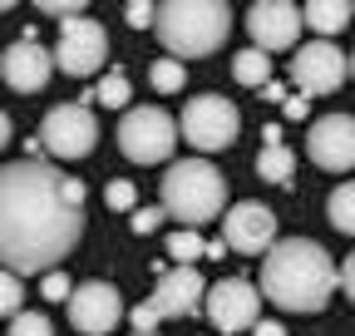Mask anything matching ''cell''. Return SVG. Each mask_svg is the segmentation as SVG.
I'll return each instance as SVG.
<instances>
[{"instance_id":"17","label":"cell","mask_w":355,"mask_h":336,"mask_svg":"<svg viewBox=\"0 0 355 336\" xmlns=\"http://www.w3.org/2000/svg\"><path fill=\"white\" fill-rule=\"evenodd\" d=\"M301 15L316 35H336L355 20V6H345V0H311V6H301Z\"/></svg>"},{"instance_id":"13","label":"cell","mask_w":355,"mask_h":336,"mask_svg":"<svg viewBox=\"0 0 355 336\" xmlns=\"http://www.w3.org/2000/svg\"><path fill=\"white\" fill-rule=\"evenodd\" d=\"M350 74V60L331 45V40H316V45H301V55L291 60V79L301 84V94H331L340 90Z\"/></svg>"},{"instance_id":"29","label":"cell","mask_w":355,"mask_h":336,"mask_svg":"<svg viewBox=\"0 0 355 336\" xmlns=\"http://www.w3.org/2000/svg\"><path fill=\"white\" fill-rule=\"evenodd\" d=\"M123 15H128V25H133V30H144V25H153V30H158V6H148V0H133Z\"/></svg>"},{"instance_id":"36","label":"cell","mask_w":355,"mask_h":336,"mask_svg":"<svg viewBox=\"0 0 355 336\" xmlns=\"http://www.w3.org/2000/svg\"><path fill=\"white\" fill-rule=\"evenodd\" d=\"M350 74H355V55H350Z\"/></svg>"},{"instance_id":"2","label":"cell","mask_w":355,"mask_h":336,"mask_svg":"<svg viewBox=\"0 0 355 336\" xmlns=\"http://www.w3.org/2000/svg\"><path fill=\"white\" fill-rule=\"evenodd\" d=\"M340 272L331 252L311 237H282L261 258V297L277 302L282 312H321L331 302Z\"/></svg>"},{"instance_id":"20","label":"cell","mask_w":355,"mask_h":336,"mask_svg":"<svg viewBox=\"0 0 355 336\" xmlns=\"http://www.w3.org/2000/svg\"><path fill=\"white\" fill-rule=\"evenodd\" d=\"M168 258H178V267H193L198 258H207V242L193 228H178V233H168Z\"/></svg>"},{"instance_id":"32","label":"cell","mask_w":355,"mask_h":336,"mask_svg":"<svg viewBox=\"0 0 355 336\" xmlns=\"http://www.w3.org/2000/svg\"><path fill=\"white\" fill-rule=\"evenodd\" d=\"M282 109H286V119H306V114H311V99H306V94H296V99H286Z\"/></svg>"},{"instance_id":"28","label":"cell","mask_w":355,"mask_h":336,"mask_svg":"<svg viewBox=\"0 0 355 336\" xmlns=\"http://www.w3.org/2000/svg\"><path fill=\"white\" fill-rule=\"evenodd\" d=\"M163 218H168L163 208H139V213L128 218V228L139 233V237H148V233H158V223H163Z\"/></svg>"},{"instance_id":"15","label":"cell","mask_w":355,"mask_h":336,"mask_svg":"<svg viewBox=\"0 0 355 336\" xmlns=\"http://www.w3.org/2000/svg\"><path fill=\"white\" fill-rule=\"evenodd\" d=\"M0 69H6V84H10L15 94H35V90L50 84V74H55L60 65H55V50H44L35 35H25V40H15V45L6 50Z\"/></svg>"},{"instance_id":"4","label":"cell","mask_w":355,"mask_h":336,"mask_svg":"<svg viewBox=\"0 0 355 336\" xmlns=\"http://www.w3.org/2000/svg\"><path fill=\"white\" fill-rule=\"evenodd\" d=\"M227 203V178L207 158H183L163 174V213L198 233V223H212Z\"/></svg>"},{"instance_id":"27","label":"cell","mask_w":355,"mask_h":336,"mask_svg":"<svg viewBox=\"0 0 355 336\" xmlns=\"http://www.w3.org/2000/svg\"><path fill=\"white\" fill-rule=\"evenodd\" d=\"M0 307H6L10 321L20 317V277H15V272H6V282H0Z\"/></svg>"},{"instance_id":"7","label":"cell","mask_w":355,"mask_h":336,"mask_svg":"<svg viewBox=\"0 0 355 336\" xmlns=\"http://www.w3.org/2000/svg\"><path fill=\"white\" fill-rule=\"evenodd\" d=\"M94 139H99V124H94V109L89 104H55L40 124V149L60 163L94 153Z\"/></svg>"},{"instance_id":"35","label":"cell","mask_w":355,"mask_h":336,"mask_svg":"<svg viewBox=\"0 0 355 336\" xmlns=\"http://www.w3.org/2000/svg\"><path fill=\"white\" fill-rule=\"evenodd\" d=\"M133 336H158V331H133Z\"/></svg>"},{"instance_id":"9","label":"cell","mask_w":355,"mask_h":336,"mask_svg":"<svg viewBox=\"0 0 355 336\" xmlns=\"http://www.w3.org/2000/svg\"><path fill=\"white\" fill-rule=\"evenodd\" d=\"M222 242L247 258H266L282 237H277V213L266 203H232V213L222 218Z\"/></svg>"},{"instance_id":"33","label":"cell","mask_w":355,"mask_h":336,"mask_svg":"<svg viewBox=\"0 0 355 336\" xmlns=\"http://www.w3.org/2000/svg\"><path fill=\"white\" fill-rule=\"evenodd\" d=\"M340 282H345V292H350V302H355V252L345 258V267H340Z\"/></svg>"},{"instance_id":"22","label":"cell","mask_w":355,"mask_h":336,"mask_svg":"<svg viewBox=\"0 0 355 336\" xmlns=\"http://www.w3.org/2000/svg\"><path fill=\"white\" fill-rule=\"evenodd\" d=\"M148 79H153V90H158V94H178V90L188 84V69H183V60H153Z\"/></svg>"},{"instance_id":"34","label":"cell","mask_w":355,"mask_h":336,"mask_svg":"<svg viewBox=\"0 0 355 336\" xmlns=\"http://www.w3.org/2000/svg\"><path fill=\"white\" fill-rule=\"evenodd\" d=\"M252 336H286V331H282L277 321H257V331H252Z\"/></svg>"},{"instance_id":"3","label":"cell","mask_w":355,"mask_h":336,"mask_svg":"<svg viewBox=\"0 0 355 336\" xmlns=\"http://www.w3.org/2000/svg\"><path fill=\"white\" fill-rule=\"evenodd\" d=\"M232 35V10L222 0H168L158 6V40L173 60L212 55Z\"/></svg>"},{"instance_id":"19","label":"cell","mask_w":355,"mask_h":336,"mask_svg":"<svg viewBox=\"0 0 355 336\" xmlns=\"http://www.w3.org/2000/svg\"><path fill=\"white\" fill-rule=\"evenodd\" d=\"M291 174H296V153H291L286 144H272V149L257 153V178H266V183H291Z\"/></svg>"},{"instance_id":"16","label":"cell","mask_w":355,"mask_h":336,"mask_svg":"<svg viewBox=\"0 0 355 336\" xmlns=\"http://www.w3.org/2000/svg\"><path fill=\"white\" fill-rule=\"evenodd\" d=\"M207 282H202V272L198 267H173V272H163L158 277V287H153V312L158 317H193L198 307H207Z\"/></svg>"},{"instance_id":"5","label":"cell","mask_w":355,"mask_h":336,"mask_svg":"<svg viewBox=\"0 0 355 336\" xmlns=\"http://www.w3.org/2000/svg\"><path fill=\"white\" fill-rule=\"evenodd\" d=\"M178 124L173 114H163L158 104H144V109H128L119 119V149L133 158V163H163L178 144Z\"/></svg>"},{"instance_id":"11","label":"cell","mask_w":355,"mask_h":336,"mask_svg":"<svg viewBox=\"0 0 355 336\" xmlns=\"http://www.w3.org/2000/svg\"><path fill=\"white\" fill-rule=\"evenodd\" d=\"M306 153H311L316 168H326V174L355 168V119L350 114H321L316 124H311Z\"/></svg>"},{"instance_id":"14","label":"cell","mask_w":355,"mask_h":336,"mask_svg":"<svg viewBox=\"0 0 355 336\" xmlns=\"http://www.w3.org/2000/svg\"><path fill=\"white\" fill-rule=\"evenodd\" d=\"M306 15L296 6H286V0H257V6L247 10V30L257 40V50H291L296 45V35H301Z\"/></svg>"},{"instance_id":"10","label":"cell","mask_w":355,"mask_h":336,"mask_svg":"<svg viewBox=\"0 0 355 336\" xmlns=\"http://www.w3.org/2000/svg\"><path fill=\"white\" fill-rule=\"evenodd\" d=\"M257 312H261V292L247 277H227L207 292V317L222 336L232 331H257Z\"/></svg>"},{"instance_id":"8","label":"cell","mask_w":355,"mask_h":336,"mask_svg":"<svg viewBox=\"0 0 355 336\" xmlns=\"http://www.w3.org/2000/svg\"><path fill=\"white\" fill-rule=\"evenodd\" d=\"M109 60V30L89 15H74V20H60V40H55V65L69 74V79H89L99 74Z\"/></svg>"},{"instance_id":"24","label":"cell","mask_w":355,"mask_h":336,"mask_svg":"<svg viewBox=\"0 0 355 336\" xmlns=\"http://www.w3.org/2000/svg\"><path fill=\"white\" fill-rule=\"evenodd\" d=\"M10 336H55V326H50V317H44V312H20V317L10 321Z\"/></svg>"},{"instance_id":"12","label":"cell","mask_w":355,"mask_h":336,"mask_svg":"<svg viewBox=\"0 0 355 336\" xmlns=\"http://www.w3.org/2000/svg\"><path fill=\"white\" fill-rule=\"evenodd\" d=\"M123 321V302H119V287L114 282H84L74 287L69 297V326L84 336H109Z\"/></svg>"},{"instance_id":"6","label":"cell","mask_w":355,"mask_h":336,"mask_svg":"<svg viewBox=\"0 0 355 336\" xmlns=\"http://www.w3.org/2000/svg\"><path fill=\"white\" fill-rule=\"evenodd\" d=\"M242 129V114L232 99H222V94H198L183 104V139L198 149V153H222V149H232Z\"/></svg>"},{"instance_id":"30","label":"cell","mask_w":355,"mask_h":336,"mask_svg":"<svg viewBox=\"0 0 355 336\" xmlns=\"http://www.w3.org/2000/svg\"><path fill=\"white\" fill-rule=\"evenodd\" d=\"M163 317L153 312V302H144V307H133V331H153Z\"/></svg>"},{"instance_id":"26","label":"cell","mask_w":355,"mask_h":336,"mask_svg":"<svg viewBox=\"0 0 355 336\" xmlns=\"http://www.w3.org/2000/svg\"><path fill=\"white\" fill-rule=\"evenodd\" d=\"M40 292H44V302H69L74 297V287L64 272H50V277H40Z\"/></svg>"},{"instance_id":"25","label":"cell","mask_w":355,"mask_h":336,"mask_svg":"<svg viewBox=\"0 0 355 336\" xmlns=\"http://www.w3.org/2000/svg\"><path fill=\"white\" fill-rule=\"evenodd\" d=\"M133 198H139V188H133L128 178H114V183L104 188V203H109V208H119V213H128Z\"/></svg>"},{"instance_id":"21","label":"cell","mask_w":355,"mask_h":336,"mask_svg":"<svg viewBox=\"0 0 355 336\" xmlns=\"http://www.w3.org/2000/svg\"><path fill=\"white\" fill-rule=\"evenodd\" d=\"M326 213H331V228H340V233L355 237V183H340V188L331 193Z\"/></svg>"},{"instance_id":"1","label":"cell","mask_w":355,"mask_h":336,"mask_svg":"<svg viewBox=\"0 0 355 336\" xmlns=\"http://www.w3.org/2000/svg\"><path fill=\"white\" fill-rule=\"evenodd\" d=\"M84 233V183L44 158H15L0 174V258L15 277H50Z\"/></svg>"},{"instance_id":"23","label":"cell","mask_w":355,"mask_h":336,"mask_svg":"<svg viewBox=\"0 0 355 336\" xmlns=\"http://www.w3.org/2000/svg\"><path fill=\"white\" fill-rule=\"evenodd\" d=\"M94 99H99L104 109H123V104H128V74H123V69H109V74L99 79Z\"/></svg>"},{"instance_id":"31","label":"cell","mask_w":355,"mask_h":336,"mask_svg":"<svg viewBox=\"0 0 355 336\" xmlns=\"http://www.w3.org/2000/svg\"><path fill=\"white\" fill-rule=\"evenodd\" d=\"M40 10H44V15H69V20H74V15H84L74 0H69V6H64V0H40Z\"/></svg>"},{"instance_id":"18","label":"cell","mask_w":355,"mask_h":336,"mask_svg":"<svg viewBox=\"0 0 355 336\" xmlns=\"http://www.w3.org/2000/svg\"><path fill=\"white\" fill-rule=\"evenodd\" d=\"M232 79L237 84H247V90H266L272 84V60H266V50H242L237 60H232Z\"/></svg>"}]
</instances>
